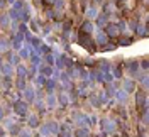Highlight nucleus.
Wrapping results in <instances>:
<instances>
[{
    "mask_svg": "<svg viewBox=\"0 0 149 137\" xmlns=\"http://www.w3.org/2000/svg\"><path fill=\"white\" fill-rule=\"evenodd\" d=\"M125 70H127V73H129V78H132L134 81L139 78L141 74V70H139V61L137 59H129V61H125Z\"/></svg>",
    "mask_w": 149,
    "mask_h": 137,
    "instance_id": "f257e3e1",
    "label": "nucleus"
},
{
    "mask_svg": "<svg viewBox=\"0 0 149 137\" xmlns=\"http://www.w3.org/2000/svg\"><path fill=\"white\" fill-rule=\"evenodd\" d=\"M12 107H14V113L19 115V117H27L29 115V103L24 102L22 98L20 100H14Z\"/></svg>",
    "mask_w": 149,
    "mask_h": 137,
    "instance_id": "f03ea898",
    "label": "nucleus"
},
{
    "mask_svg": "<svg viewBox=\"0 0 149 137\" xmlns=\"http://www.w3.org/2000/svg\"><path fill=\"white\" fill-rule=\"evenodd\" d=\"M100 127H102V132L103 134H107V136H110V134H113L115 132V122L110 119H102L100 120Z\"/></svg>",
    "mask_w": 149,
    "mask_h": 137,
    "instance_id": "7ed1b4c3",
    "label": "nucleus"
},
{
    "mask_svg": "<svg viewBox=\"0 0 149 137\" xmlns=\"http://www.w3.org/2000/svg\"><path fill=\"white\" fill-rule=\"evenodd\" d=\"M22 98H24V102H27L29 105H32L34 100H36V88L29 85L27 88L22 91Z\"/></svg>",
    "mask_w": 149,
    "mask_h": 137,
    "instance_id": "20e7f679",
    "label": "nucleus"
},
{
    "mask_svg": "<svg viewBox=\"0 0 149 137\" xmlns=\"http://www.w3.org/2000/svg\"><path fill=\"white\" fill-rule=\"evenodd\" d=\"M113 98L117 103H120V105H125L127 102H129V93L127 91H124L122 88H117L115 93H113Z\"/></svg>",
    "mask_w": 149,
    "mask_h": 137,
    "instance_id": "39448f33",
    "label": "nucleus"
},
{
    "mask_svg": "<svg viewBox=\"0 0 149 137\" xmlns=\"http://www.w3.org/2000/svg\"><path fill=\"white\" fill-rule=\"evenodd\" d=\"M78 42H80V46H85L86 49H93L90 44H93V39L90 37V34H85V32H81L80 31V34H78Z\"/></svg>",
    "mask_w": 149,
    "mask_h": 137,
    "instance_id": "423d86ee",
    "label": "nucleus"
},
{
    "mask_svg": "<svg viewBox=\"0 0 149 137\" xmlns=\"http://www.w3.org/2000/svg\"><path fill=\"white\" fill-rule=\"evenodd\" d=\"M0 73H2V76H14V66L2 59L0 61Z\"/></svg>",
    "mask_w": 149,
    "mask_h": 137,
    "instance_id": "0eeeda50",
    "label": "nucleus"
},
{
    "mask_svg": "<svg viewBox=\"0 0 149 137\" xmlns=\"http://www.w3.org/2000/svg\"><path fill=\"white\" fill-rule=\"evenodd\" d=\"M27 125L29 129H39V125H41V119H39V115H36V113H29L27 115Z\"/></svg>",
    "mask_w": 149,
    "mask_h": 137,
    "instance_id": "6e6552de",
    "label": "nucleus"
},
{
    "mask_svg": "<svg viewBox=\"0 0 149 137\" xmlns=\"http://www.w3.org/2000/svg\"><path fill=\"white\" fill-rule=\"evenodd\" d=\"M56 93H49L46 98H44V105H46L47 110H54L56 108Z\"/></svg>",
    "mask_w": 149,
    "mask_h": 137,
    "instance_id": "1a4fd4ad",
    "label": "nucleus"
},
{
    "mask_svg": "<svg viewBox=\"0 0 149 137\" xmlns=\"http://www.w3.org/2000/svg\"><path fill=\"white\" fill-rule=\"evenodd\" d=\"M122 90L127 91V93H134V90H136V81L132 80V78H125L124 81H122Z\"/></svg>",
    "mask_w": 149,
    "mask_h": 137,
    "instance_id": "9d476101",
    "label": "nucleus"
},
{
    "mask_svg": "<svg viewBox=\"0 0 149 137\" xmlns=\"http://www.w3.org/2000/svg\"><path fill=\"white\" fill-rule=\"evenodd\" d=\"M27 66H26V64H17V66H15V68H14V73H15V78H26V76H27Z\"/></svg>",
    "mask_w": 149,
    "mask_h": 137,
    "instance_id": "9b49d317",
    "label": "nucleus"
},
{
    "mask_svg": "<svg viewBox=\"0 0 149 137\" xmlns=\"http://www.w3.org/2000/svg\"><path fill=\"white\" fill-rule=\"evenodd\" d=\"M20 61H22V59H20V56H19L17 53H14V51H9V53H7V63H10L14 68H15L17 64H20Z\"/></svg>",
    "mask_w": 149,
    "mask_h": 137,
    "instance_id": "f8f14e48",
    "label": "nucleus"
},
{
    "mask_svg": "<svg viewBox=\"0 0 149 137\" xmlns=\"http://www.w3.org/2000/svg\"><path fill=\"white\" fill-rule=\"evenodd\" d=\"M56 102L59 103V107L61 108H65V107H68L70 105V97H68V93H59V95H56Z\"/></svg>",
    "mask_w": 149,
    "mask_h": 137,
    "instance_id": "ddd939ff",
    "label": "nucleus"
},
{
    "mask_svg": "<svg viewBox=\"0 0 149 137\" xmlns=\"http://www.w3.org/2000/svg\"><path fill=\"white\" fill-rule=\"evenodd\" d=\"M107 37H117L119 36V29L115 24H109V26H105V32H103Z\"/></svg>",
    "mask_w": 149,
    "mask_h": 137,
    "instance_id": "4468645a",
    "label": "nucleus"
},
{
    "mask_svg": "<svg viewBox=\"0 0 149 137\" xmlns=\"http://www.w3.org/2000/svg\"><path fill=\"white\" fill-rule=\"evenodd\" d=\"M136 107L137 108H148V97H146V93L136 97Z\"/></svg>",
    "mask_w": 149,
    "mask_h": 137,
    "instance_id": "2eb2a0df",
    "label": "nucleus"
},
{
    "mask_svg": "<svg viewBox=\"0 0 149 137\" xmlns=\"http://www.w3.org/2000/svg\"><path fill=\"white\" fill-rule=\"evenodd\" d=\"M14 86H15L19 91H24V90H26V88L29 86V85H27V80H26V78H15V81H14Z\"/></svg>",
    "mask_w": 149,
    "mask_h": 137,
    "instance_id": "dca6fc26",
    "label": "nucleus"
},
{
    "mask_svg": "<svg viewBox=\"0 0 149 137\" xmlns=\"http://www.w3.org/2000/svg\"><path fill=\"white\" fill-rule=\"evenodd\" d=\"M10 51V39L0 37V53H9Z\"/></svg>",
    "mask_w": 149,
    "mask_h": 137,
    "instance_id": "f3484780",
    "label": "nucleus"
},
{
    "mask_svg": "<svg viewBox=\"0 0 149 137\" xmlns=\"http://www.w3.org/2000/svg\"><path fill=\"white\" fill-rule=\"evenodd\" d=\"M34 81V85H36V88H44V85H46V81H47V78L46 76H42V74H39L37 73V76L32 80Z\"/></svg>",
    "mask_w": 149,
    "mask_h": 137,
    "instance_id": "a211bd4d",
    "label": "nucleus"
},
{
    "mask_svg": "<svg viewBox=\"0 0 149 137\" xmlns=\"http://www.w3.org/2000/svg\"><path fill=\"white\" fill-rule=\"evenodd\" d=\"M73 137H90V129L86 127H78L73 132Z\"/></svg>",
    "mask_w": 149,
    "mask_h": 137,
    "instance_id": "6ab92c4d",
    "label": "nucleus"
},
{
    "mask_svg": "<svg viewBox=\"0 0 149 137\" xmlns=\"http://www.w3.org/2000/svg\"><path fill=\"white\" fill-rule=\"evenodd\" d=\"M12 76H2V85H0V88H3V90H10L14 85H12Z\"/></svg>",
    "mask_w": 149,
    "mask_h": 137,
    "instance_id": "aec40b11",
    "label": "nucleus"
},
{
    "mask_svg": "<svg viewBox=\"0 0 149 137\" xmlns=\"http://www.w3.org/2000/svg\"><path fill=\"white\" fill-rule=\"evenodd\" d=\"M47 125H49L51 136H58V134H59V125H61V124H58V122H47Z\"/></svg>",
    "mask_w": 149,
    "mask_h": 137,
    "instance_id": "412c9836",
    "label": "nucleus"
},
{
    "mask_svg": "<svg viewBox=\"0 0 149 137\" xmlns=\"http://www.w3.org/2000/svg\"><path fill=\"white\" fill-rule=\"evenodd\" d=\"M7 132H9V136H19V132H20V125L19 124H12L9 129H7Z\"/></svg>",
    "mask_w": 149,
    "mask_h": 137,
    "instance_id": "4be33fe9",
    "label": "nucleus"
},
{
    "mask_svg": "<svg viewBox=\"0 0 149 137\" xmlns=\"http://www.w3.org/2000/svg\"><path fill=\"white\" fill-rule=\"evenodd\" d=\"M37 132H39L42 137L51 136V132H49V125H47V124H41V125H39V129H37Z\"/></svg>",
    "mask_w": 149,
    "mask_h": 137,
    "instance_id": "5701e85b",
    "label": "nucleus"
},
{
    "mask_svg": "<svg viewBox=\"0 0 149 137\" xmlns=\"http://www.w3.org/2000/svg\"><path fill=\"white\" fill-rule=\"evenodd\" d=\"M42 58H44V61H42L44 64H47V66H54V58H56V56L53 54V53H49V54H44Z\"/></svg>",
    "mask_w": 149,
    "mask_h": 137,
    "instance_id": "b1692460",
    "label": "nucleus"
},
{
    "mask_svg": "<svg viewBox=\"0 0 149 137\" xmlns=\"http://www.w3.org/2000/svg\"><path fill=\"white\" fill-rule=\"evenodd\" d=\"M92 31H93V24L86 20L83 26H81V32H85V34H92Z\"/></svg>",
    "mask_w": 149,
    "mask_h": 137,
    "instance_id": "393cba45",
    "label": "nucleus"
},
{
    "mask_svg": "<svg viewBox=\"0 0 149 137\" xmlns=\"http://www.w3.org/2000/svg\"><path fill=\"white\" fill-rule=\"evenodd\" d=\"M90 103H92V107H102V100H100L98 95H97V97L92 95V97H90Z\"/></svg>",
    "mask_w": 149,
    "mask_h": 137,
    "instance_id": "a878e982",
    "label": "nucleus"
},
{
    "mask_svg": "<svg viewBox=\"0 0 149 137\" xmlns=\"http://www.w3.org/2000/svg\"><path fill=\"white\" fill-rule=\"evenodd\" d=\"M97 44H107V41H109V37L105 36L103 32H98V36H97Z\"/></svg>",
    "mask_w": 149,
    "mask_h": 137,
    "instance_id": "bb28decb",
    "label": "nucleus"
},
{
    "mask_svg": "<svg viewBox=\"0 0 149 137\" xmlns=\"http://www.w3.org/2000/svg\"><path fill=\"white\" fill-rule=\"evenodd\" d=\"M0 27H3V29L9 27V15H5V14L0 15Z\"/></svg>",
    "mask_w": 149,
    "mask_h": 137,
    "instance_id": "cd10ccee",
    "label": "nucleus"
},
{
    "mask_svg": "<svg viewBox=\"0 0 149 137\" xmlns=\"http://www.w3.org/2000/svg\"><path fill=\"white\" fill-rule=\"evenodd\" d=\"M17 137H32V132H31V129H20Z\"/></svg>",
    "mask_w": 149,
    "mask_h": 137,
    "instance_id": "c85d7f7f",
    "label": "nucleus"
},
{
    "mask_svg": "<svg viewBox=\"0 0 149 137\" xmlns=\"http://www.w3.org/2000/svg\"><path fill=\"white\" fill-rule=\"evenodd\" d=\"M139 70H142V73H148V58L139 61Z\"/></svg>",
    "mask_w": 149,
    "mask_h": 137,
    "instance_id": "c756f323",
    "label": "nucleus"
},
{
    "mask_svg": "<svg viewBox=\"0 0 149 137\" xmlns=\"http://www.w3.org/2000/svg\"><path fill=\"white\" fill-rule=\"evenodd\" d=\"M130 42H132V37H122L120 41H119V44L120 46H130Z\"/></svg>",
    "mask_w": 149,
    "mask_h": 137,
    "instance_id": "7c9ffc66",
    "label": "nucleus"
},
{
    "mask_svg": "<svg viewBox=\"0 0 149 137\" xmlns=\"http://www.w3.org/2000/svg\"><path fill=\"white\" fill-rule=\"evenodd\" d=\"M3 117H5V112H3V107L0 105V122L3 120Z\"/></svg>",
    "mask_w": 149,
    "mask_h": 137,
    "instance_id": "2f4dec72",
    "label": "nucleus"
},
{
    "mask_svg": "<svg viewBox=\"0 0 149 137\" xmlns=\"http://www.w3.org/2000/svg\"><path fill=\"white\" fill-rule=\"evenodd\" d=\"M5 3H7V0H0V7H2V9L5 7Z\"/></svg>",
    "mask_w": 149,
    "mask_h": 137,
    "instance_id": "473e14b6",
    "label": "nucleus"
},
{
    "mask_svg": "<svg viewBox=\"0 0 149 137\" xmlns=\"http://www.w3.org/2000/svg\"><path fill=\"white\" fill-rule=\"evenodd\" d=\"M0 85H2V78H0Z\"/></svg>",
    "mask_w": 149,
    "mask_h": 137,
    "instance_id": "72a5a7b5",
    "label": "nucleus"
},
{
    "mask_svg": "<svg viewBox=\"0 0 149 137\" xmlns=\"http://www.w3.org/2000/svg\"><path fill=\"white\" fill-rule=\"evenodd\" d=\"M46 137H53V136H46Z\"/></svg>",
    "mask_w": 149,
    "mask_h": 137,
    "instance_id": "f704fd0d",
    "label": "nucleus"
},
{
    "mask_svg": "<svg viewBox=\"0 0 149 137\" xmlns=\"http://www.w3.org/2000/svg\"><path fill=\"white\" fill-rule=\"evenodd\" d=\"M0 61H2V58H0Z\"/></svg>",
    "mask_w": 149,
    "mask_h": 137,
    "instance_id": "c9c22d12",
    "label": "nucleus"
},
{
    "mask_svg": "<svg viewBox=\"0 0 149 137\" xmlns=\"http://www.w3.org/2000/svg\"><path fill=\"white\" fill-rule=\"evenodd\" d=\"M56 137H58V136H56Z\"/></svg>",
    "mask_w": 149,
    "mask_h": 137,
    "instance_id": "e433bc0d",
    "label": "nucleus"
}]
</instances>
